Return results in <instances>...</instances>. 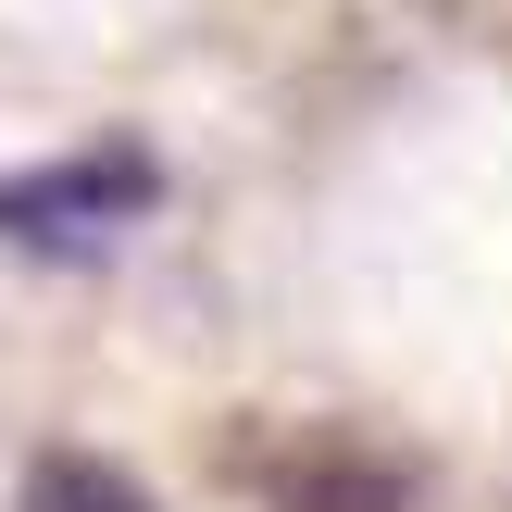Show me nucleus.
Segmentation results:
<instances>
[{
  "instance_id": "nucleus-1",
  "label": "nucleus",
  "mask_w": 512,
  "mask_h": 512,
  "mask_svg": "<svg viewBox=\"0 0 512 512\" xmlns=\"http://www.w3.org/2000/svg\"><path fill=\"white\" fill-rule=\"evenodd\" d=\"M163 200V175L138 163V150H88V163H38V175H0V238L50 250V263H88V250H113L125 225Z\"/></svg>"
},
{
  "instance_id": "nucleus-2",
  "label": "nucleus",
  "mask_w": 512,
  "mask_h": 512,
  "mask_svg": "<svg viewBox=\"0 0 512 512\" xmlns=\"http://www.w3.org/2000/svg\"><path fill=\"white\" fill-rule=\"evenodd\" d=\"M13 512H163V500H150L125 463H100V450H38L25 488H13Z\"/></svg>"
},
{
  "instance_id": "nucleus-3",
  "label": "nucleus",
  "mask_w": 512,
  "mask_h": 512,
  "mask_svg": "<svg viewBox=\"0 0 512 512\" xmlns=\"http://www.w3.org/2000/svg\"><path fill=\"white\" fill-rule=\"evenodd\" d=\"M275 500H288V512H413V500H400V475H375V463H325V475H288Z\"/></svg>"
}]
</instances>
